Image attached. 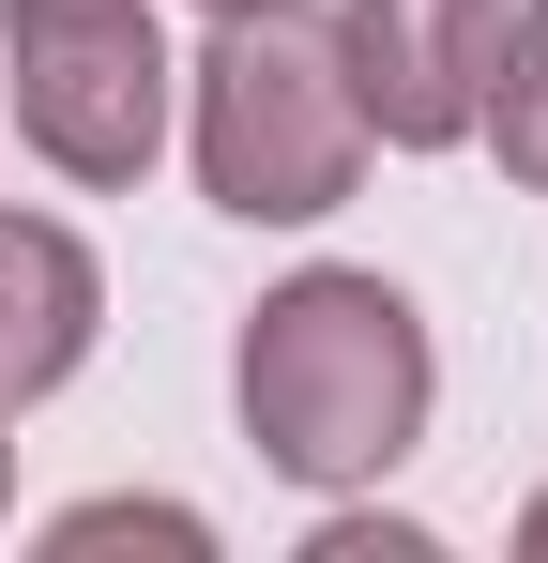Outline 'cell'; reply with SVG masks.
Masks as SVG:
<instances>
[{
    "label": "cell",
    "instance_id": "6da1fadb",
    "mask_svg": "<svg viewBox=\"0 0 548 563\" xmlns=\"http://www.w3.org/2000/svg\"><path fill=\"white\" fill-rule=\"evenodd\" d=\"M244 442H260L289 487H365V472H396L427 442V320H412V289L381 275H289L244 320Z\"/></svg>",
    "mask_w": 548,
    "mask_h": 563
},
{
    "label": "cell",
    "instance_id": "7a4b0ae2",
    "mask_svg": "<svg viewBox=\"0 0 548 563\" xmlns=\"http://www.w3.org/2000/svg\"><path fill=\"white\" fill-rule=\"evenodd\" d=\"M198 184L244 229H305L365 184V107L351 62L305 0H260V15H213L198 46Z\"/></svg>",
    "mask_w": 548,
    "mask_h": 563
},
{
    "label": "cell",
    "instance_id": "3957f363",
    "mask_svg": "<svg viewBox=\"0 0 548 563\" xmlns=\"http://www.w3.org/2000/svg\"><path fill=\"white\" fill-rule=\"evenodd\" d=\"M0 77H15V137L62 184H138L168 153L183 62L153 31V0H15L0 15Z\"/></svg>",
    "mask_w": 548,
    "mask_h": 563
},
{
    "label": "cell",
    "instance_id": "277c9868",
    "mask_svg": "<svg viewBox=\"0 0 548 563\" xmlns=\"http://www.w3.org/2000/svg\"><path fill=\"white\" fill-rule=\"evenodd\" d=\"M503 15H518V0H351V15H336V62H351L365 137L457 153L472 107H487V62H503Z\"/></svg>",
    "mask_w": 548,
    "mask_h": 563
},
{
    "label": "cell",
    "instance_id": "5b68a950",
    "mask_svg": "<svg viewBox=\"0 0 548 563\" xmlns=\"http://www.w3.org/2000/svg\"><path fill=\"white\" fill-rule=\"evenodd\" d=\"M91 320H107V275H91V244L62 213H0V411H31V396H62L91 351Z\"/></svg>",
    "mask_w": 548,
    "mask_h": 563
},
{
    "label": "cell",
    "instance_id": "8992f818",
    "mask_svg": "<svg viewBox=\"0 0 548 563\" xmlns=\"http://www.w3.org/2000/svg\"><path fill=\"white\" fill-rule=\"evenodd\" d=\"M472 137H487V153H503V168L548 198V0H518V15H503V62H487Z\"/></svg>",
    "mask_w": 548,
    "mask_h": 563
},
{
    "label": "cell",
    "instance_id": "52a82bcc",
    "mask_svg": "<svg viewBox=\"0 0 548 563\" xmlns=\"http://www.w3.org/2000/svg\"><path fill=\"white\" fill-rule=\"evenodd\" d=\"M198 15H260V0H198Z\"/></svg>",
    "mask_w": 548,
    "mask_h": 563
},
{
    "label": "cell",
    "instance_id": "ba28073f",
    "mask_svg": "<svg viewBox=\"0 0 548 563\" xmlns=\"http://www.w3.org/2000/svg\"><path fill=\"white\" fill-rule=\"evenodd\" d=\"M534 549H548V503H534Z\"/></svg>",
    "mask_w": 548,
    "mask_h": 563
}]
</instances>
